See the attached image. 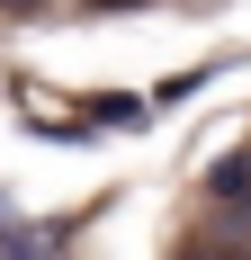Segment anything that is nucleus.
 Listing matches in <instances>:
<instances>
[{
  "label": "nucleus",
  "mask_w": 251,
  "mask_h": 260,
  "mask_svg": "<svg viewBox=\"0 0 251 260\" xmlns=\"http://www.w3.org/2000/svg\"><path fill=\"white\" fill-rule=\"evenodd\" d=\"M179 260H242V242H179Z\"/></svg>",
  "instance_id": "nucleus-1"
},
{
  "label": "nucleus",
  "mask_w": 251,
  "mask_h": 260,
  "mask_svg": "<svg viewBox=\"0 0 251 260\" xmlns=\"http://www.w3.org/2000/svg\"><path fill=\"white\" fill-rule=\"evenodd\" d=\"M81 9H99V18H117V9H144V0H81Z\"/></svg>",
  "instance_id": "nucleus-2"
}]
</instances>
